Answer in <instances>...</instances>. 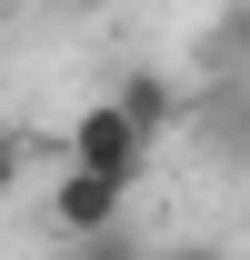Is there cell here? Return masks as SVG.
<instances>
[{
    "instance_id": "6da1fadb",
    "label": "cell",
    "mask_w": 250,
    "mask_h": 260,
    "mask_svg": "<svg viewBox=\"0 0 250 260\" xmlns=\"http://www.w3.org/2000/svg\"><path fill=\"white\" fill-rule=\"evenodd\" d=\"M60 160H70V170H110V180H140V170H150V130H140L120 100L100 90L90 110H70V130H60Z\"/></svg>"
},
{
    "instance_id": "7a4b0ae2",
    "label": "cell",
    "mask_w": 250,
    "mask_h": 260,
    "mask_svg": "<svg viewBox=\"0 0 250 260\" xmlns=\"http://www.w3.org/2000/svg\"><path fill=\"white\" fill-rule=\"evenodd\" d=\"M120 210H130V180H110V170H50V230L60 240H110L120 230Z\"/></svg>"
},
{
    "instance_id": "3957f363",
    "label": "cell",
    "mask_w": 250,
    "mask_h": 260,
    "mask_svg": "<svg viewBox=\"0 0 250 260\" xmlns=\"http://www.w3.org/2000/svg\"><path fill=\"white\" fill-rule=\"evenodd\" d=\"M190 130H200V150L220 170H250V80L240 70H210L200 90H190Z\"/></svg>"
},
{
    "instance_id": "277c9868",
    "label": "cell",
    "mask_w": 250,
    "mask_h": 260,
    "mask_svg": "<svg viewBox=\"0 0 250 260\" xmlns=\"http://www.w3.org/2000/svg\"><path fill=\"white\" fill-rule=\"evenodd\" d=\"M110 100H120V110H130L140 130H150V140H160V130H180V120H190V90L170 80V70H120V80H110Z\"/></svg>"
},
{
    "instance_id": "5b68a950",
    "label": "cell",
    "mask_w": 250,
    "mask_h": 260,
    "mask_svg": "<svg viewBox=\"0 0 250 260\" xmlns=\"http://www.w3.org/2000/svg\"><path fill=\"white\" fill-rule=\"evenodd\" d=\"M210 70H240V80H250V0H240V10H220V30H210Z\"/></svg>"
},
{
    "instance_id": "8992f818",
    "label": "cell",
    "mask_w": 250,
    "mask_h": 260,
    "mask_svg": "<svg viewBox=\"0 0 250 260\" xmlns=\"http://www.w3.org/2000/svg\"><path fill=\"white\" fill-rule=\"evenodd\" d=\"M160 260H230L220 240H180V250H160Z\"/></svg>"
}]
</instances>
